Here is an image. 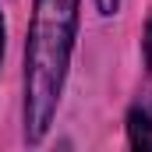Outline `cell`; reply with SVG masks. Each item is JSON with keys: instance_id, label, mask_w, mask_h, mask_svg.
<instances>
[{"instance_id": "2", "label": "cell", "mask_w": 152, "mask_h": 152, "mask_svg": "<svg viewBox=\"0 0 152 152\" xmlns=\"http://www.w3.org/2000/svg\"><path fill=\"white\" fill-rule=\"evenodd\" d=\"M127 138L134 149H152V106H134L127 117Z\"/></svg>"}, {"instance_id": "5", "label": "cell", "mask_w": 152, "mask_h": 152, "mask_svg": "<svg viewBox=\"0 0 152 152\" xmlns=\"http://www.w3.org/2000/svg\"><path fill=\"white\" fill-rule=\"evenodd\" d=\"M149 64H152V28H149Z\"/></svg>"}, {"instance_id": "1", "label": "cell", "mask_w": 152, "mask_h": 152, "mask_svg": "<svg viewBox=\"0 0 152 152\" xmlns=\"http://www.w3.org/2000/svg\"><path fill=\"white\" fill-rule=\"evenodd\" d=\"M81 0H36L25 42V138L36 145L46 138L78 36Z\"/></svg>"}, {"instance_id": "3", "label": "cell", "mask_w": 152, "mask_h": 152, "mask_svg": "<svg viewBox=\"0 0 152 152\" xmlns=\"http://www.w3.org/2000/svg\"><path fill=\"white\" fill-rule=\"evenodd\" d=\"M117 4H120V0H96L99 14H113V11H117Z\"/></svg>"}, {"instance_id": "4", "label": "cell", "mask_w": 152, "mask_h": 152, "mask_svg": "<svg viewBox=\"0 0 152 152\" xmlns=\"http://www.w3.org/2000/svg\"><path fill=\"white\" fill-rule=\"evenodd\" d=\"M0 60H4V18H0Z\"/></svg>"}]
</instances>
